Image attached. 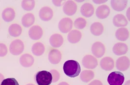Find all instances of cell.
<instances>
[{
  "label": "cell",
  "mask_w": 130,
  "mask_h": 85,
  "mask_svg": "<svg viewBox=\"0 0 130 85\" xmlns=\"http://www.w3.org/2000/svg\"><path fill=\"white\" fill-rule=\"evenodd\" d=\"M63 70L67 76L75 78L80 73L81 68L78 62L71 60L65 62L63 66Z\"/></svg>",
  "instance_id": "cell-1"
},
{
  "label": "cell",
  "mask_w": 130,
  "mask_h": 85,
  "mask_svg": "<svg viewBox=\"0 0 130 85\" xmlns=\"http://www.w3.org/2000/svg\"><path fill=\"white\" fill-rule=\"evenodd\" d=\"M35 80L38 85H50L52 82V76L49 72L40 71L36 74Z\"/></svg>",
  "instance_id": "cell-2"
},
{
  "label": "cell",
  "mask_w": 130,
  "mask_h": 85,
  "mask_svg": "<svg viewBox=\"0 0 130 85\" xmlns=\"http://www.w3.org/2000/svg\"><path fill=\"white\" fill-rule=\"evenodd\" d=\"M124 74L120 72H113L108 75L107 81L110 85H122L124 83Z\"/></svg>",
  "instance_id": "cell-3"
},
{
  "label": "cell",
  "mask_w": 130,
  "mask_h": 85,
  "mask_svg": "<svg viewBox=\"0 0 130 85\" xmlns=\"http://www.w3.org/2000/svg\"><path fill=\"white\" fill-rule=\"evenodd\" d=\"M24 49V46L23 42L19 39H17L12 41L10 44L9 51L12 55H19L23 52Z\"/></svg>",
  "instance_id": "cell-4"
},
{
  "label": "cell",
  "mask_w": 130,
  "mask_h": 85,
  "mask_svg": "<svg viewBox=\"0 0 130 85\" xmlns=\"http://www.w3.org/2000/svg\"><path fill=\"white\" fill-rule=\"evenodd\" d=\"M82 64L83 67L87 69H94L98 65L96 58L91 55H85L83 58Z\"/></svg>",
  "instance_id": "cell-5"
},
{
  "label": "cell",
  "mask_w": 130,
  "mask_h": 85,
  "mask_svg": "<svg viewBox=\"0 0 130 85\" xmlns=\"http://www.w3.org/2000/svg\"><path fill=\"white\" fill-rule=\"evenodd\" d=\"M58 27L62 33H68L71 31L73 27V21L69 18L62 19L59 23Z\"/></svg>",
  "instance_id": "cell-6"
},
{
  "label": "cell",
  "mask_w": 130,
  "mask_h": 85,
  "mask_svg": "<svg viewBox=\"0 0 130 85\" xmlns=\"http://www.w3.org/2000/svg\"><path fill=\"white\" fill-rule=\"evenodd\" d=\"M92 52L95 57L100 58L102 57L105 52L104 45L100 42H96L93 44L92 47Z\"/></svg>",
  "instance_id": "cell-7"
},
{
  "label": "cell",
  "mask_w": 130,
  "mask_h": 85,
  "mask_svg": "<svg viewBox=\"0 0 130 85\" xmlns=\"http://www.w3.org/2000/svg\"><path fill=\"white\" fill-rule=\"evenodd\" d=\"M77 10V5L73 1H66L63 6V12L68 16H72L74 15Z\"/></svg>",
  "instance_id": "cell-8"
},
{
  "label": "cell",
  "mask_w": 130,
  "mask_h": 85,
  "mask_svg": "<svg viewBox=\"0 0 130 85\" xmlns=\"http://www.w3.org/2000/svg\"><path fill=\"white\" fill-rule=\"evenodd\" d=\"M116 66L119 71L124 72L130 67V59L126 56L119 57L116 61Z\"/></svg>",
  "instance_id": "cell-9"
},
{
  "label": "cell",
  "mask_w": 130,
  "mask_h": 85,
  "mask_svg": "<svg viewBox=\"0 0 130 85\" xmlns=\"http://www.w3.org/2000/svg\"><path fill=\"white\" fill-rule=\"evenodd\" d=\"M43 31L41 27L39 25H34L30 29L28 34L30 38L33 40H38L41 38Z\"/></svg>",
  "instance_id": "cell-10"
},
{
  "label": "cell",
  "mask_w": 130,
  "mask_h": 85,
  "mask_svg": "<svg viewBox=\"0 0 130 85\" xmlns=\"http://www.w3.org/2000/svg\"><path fill=\"white\" fill-rule=\"evenodd\" d=\"M53 12L51 8L47 6H45L40 10L39 16L41 20L43 21H48L52 18Z\"/></svg>",
  "instance_id": "cell-11"
},
{
  "label": "cell",
  "mask_w": 130,
  "mask_h": 85,
  "mask_svg": "<svg viewBox=\"0 0 130 85\" xmlns=\"http://www.w3.org/2000/svg\"><path fill=\"white\" fill-rule=\"evenodd\" d=\"M101 68L106 71L112 70L115 67V62L112 58L105 57L103 58L100 62Z\"/></svg>",
  "instance_id": "cell-12"
},
{
  "label": "cell",
  "mask_w": 130,
  "mask_h": 85,
  "mask_svg": "<svg viewBox=\"0 0 130 85\" xmlns=\"http://www.w3.org/2000/svg\"><path fill=\"white\" fill-rule=\"evenodd\" d=\"M128 50V48L127 45L123 42H118L112 48L113 53L118 56L125 54L127 52Z\"/></svg>",
  "instance_id": "cell-13"
},
{
  "label": "cell",
  "mask_w": 130,
  "mask_h": 85,
  "mask_svg": "<svg viewBox=\"0 0 130 85\" xmlns=\"http://www.w3.org/2000/svg\"><path fill=\"white\" fill-rule=\"evenodd\" d=\"M48 59L51 64H58L61 59V53L58 49H52L49 53Z\"/></svg>",
  "instance_id": "cell-14"
},
{
  "label": "cell",
  "mask_w": 130,
  "mask_h": 85,
  "mask_svg": "<svg viewBox=\"0 0 130 85\" xmlns=\"http://www.w3.org/2000/svg\"><path fill=\"white\" fill-rule=\"evenodd\" d=\"M110 9L109 7L107 5H102L99 6L96 10V16L99 19H104L110 15Z\"/></svg>",
  "instance_id": "cell-15"
},
{
  "label": "cell",
  "mask_w": 130,
  "mask_h": 85,
  "mask_svg": "<svg viewBox=\"0 0 130 85\" xmlns=\"http://www.w3.org/2000/svg\"><path fill=\"white\" fill-rule=\"evenodd\" d=\"M80 12L83 16L89 18L94 13V7L90 3H85L80 8Z\"/></svg>",
  "instance_id": "cell-16"
},
{
  "label": "cell",
  "mask_w": 130,
  "mask_h": 85,
  "mask_svg": "<svg viewBox=\"0 0 130 85\" xmlns=\"http://www.w3.org/2000/svg\"><path fill=\"white\" fill-rule=\"evenodd\" d=\"M113 25L116 27H124L128 24V21L123 14H119L115 15L112 19Z\"/></svg>",
  "instance_id": "cell-17"
},
{
  "label": "cell",
  "mask_w": 130,
  "mask_h": 85,
  "mask_svg": "<svg viewBox=\"0 0 130 85\" xmlns=\"http://www.w3.org/2000/svg\"><path fill=\"white\" fill-rule=\"evenodd\" d=\"M34 62V57L29 54L22 55L20 58V63L23 67H31Z\"/></svg>",
  "instance_id": "cell-18"
},
{
  "label": "cell",
  "mask_w": 130,
  "mask_h": 85,
  "mask_svg": "<svg viewBox=\"0 0 130 85\" xmlns=\"http://www.w3.org/2000/svg\"><path fill=\"white\" fill-rule=\"evenodd\" d=\"M49 42L52 47L58 48L63 44V38L59 34H54L50 37Z\"/></svg>",
  "instance_id": "cell-19"
},
{
  "label": "cell",
  "mask_w": 130,
  "mask_h": 85,
  "mask_svg": "<svg viewBox=\"0 0 130 85\" xmlns=\"http://www.w3.org/2000/svg\"><path fill=\"white\" fill-rule=\"evenodd\" d=\"M128 4L127 0L117 1L112 0L111 1V5L112 8L117 11H121L125 9Z\"/></svg>",
  "instance_id": "cell-20"
},
{
  "label": "cell",
  "mask_w": 130,
  "mask_h": 85,
  "mask_svg": "<svg viewBox=\"0 0 130 85\" xmlns=\"http://www.w3.org/2000/svg\"><path fill=\"white\" fill-rule=\"evenodd\" d=\"M82 37V33L79 31L73 30L70 31L68 34L67 39L71 44H76L79 42Z\"/></svg>",
  "instance_id": "cell-21"
},
{
  "label": "cell",
  "mask_w": 130,
  "mask_h": 85,
  "mask_svg": "<svg viewBox=\"0 0 130 85\" xmlns=\"http://www.w3.org/2000/svg\"><path fill=\"white\" fill-rule=\"evenodd\" d=\"M2 18L6 22L12 21L15 17V12L13 9L7 7L2 12Z\"/></svg>",
  "instance_id": "cell-22"
},
{
  "label": "cell",
  "mask_w": 130,
  "mask_h": 85,
  "mask_svg": "<svg viewBox=\"0 0 130 85\" xmlns=\"http://www.w3.org/2000/svg\"><path fill=\"white\" fill-rule=\"evenodd\" d=\"M116 37L117 39L121 41H125L129 36V32L127 29L121 27L116 32Z\"/></svg>",
  "instance_id": "cell-23"
},
{
  "label": "cell",
  "mask_w": 130,
  "mask_h": 85,
  "mask_svg": "<svg viewBox=\"0 0 130 85\" xmlns=\"http://www.w3.org/2000/svg\"><path fill=\"white\" fill-rule=\"evenodd\" d=\"M104 31V27L102 24L99 22H95L90 27V31L92 34L95 36H100Z\"/></svg>",
  "instance_id": "cell-24"
},
{
  "label": "cell",
  "mask_w": 130,
  "mask_h": 85,
  "mask_svg": "<svg viewBox=\"0 0 130 85\" xmlns=\"http://www.w3.org/2000/svg\"><path fill=\"white\" fill-rule=\"evenodd\" d=\"M35 22V17L32 13H28L24 15L22 18V24L25 27H29L33 25Z\"/></svg>",
  "instance_id": "cell-25"
},
{
  "label": "cell",
  "mask_w": 130,
  "mask_h": 85,
  "mask_svg": "<svg viewBox=\"0 0 130 85\" xmlns=\"http://www.w3.org/2000/svg\"><path fill=\"white\" fill-rule=\"evenodd\" d=\"M45 51V47L41 42L35 43L32 47V52L33 54L37 56H41Z\"/></svg>",
  "instance_id": "cell-26"
},
{
  "label": "cell",
  "mask_w": 130,
  "mask_h": 85,
  "mask_svg": "<svg viewBox=\"0 0 130 85\" xmlns=\"http://www.w3.org/2000/svg\"><path fill=\"white\" fill-rule=\"evenodd\" d=\"M8 32L10 36L16 37L19 36L22 34V29L19 24H14L9 26Z\"/></svg>",
  "instance_id": "cell-27"
},
{
  "label": "cell",
  "mask_w": 130,
  "mask_h": 85,
  "mask_svg": "<svg viewBox=\"0 0 130 85\" xmlns=\"http://www.w3.org/2000/svg\"><path fill=\"white\" fill-rule=\"evenodd\" d=\"M94 73L91 70H85L82 72L80 75L81 80L85 83H88L94 78Z\"/></svg>",
  "instance_id": "cell-28"
},
{
  "label": "cell",
  "mask_w": 130,
  "mask_h": 85,
  "mask_svg": "<svg viewBox=\"0 0 130 85\" xmlns=\"http://www.w3.org/2000/svg\"><path fill=\"white\" fill-rule=\"evenodd\" d=\"M35 2L33 0H24L22 2V7L26 11L32 10L35 7Z\"/></svg>",
  "instance_id": "cell-29"
},
{
  "label": "cell",
  "mask_w": 130,
  "mask_h": 85,
  "mask_svg": "<svg viewBox=\"0 0 130 85\" xmlns=\"http://www.w3.org/2000/svg\"><path fill=\"white\" fill-rule=\"evenodd\" d=\"M87 24L86 21L85 19L82 17L77 18L74 23V25L76 28L78 30H82L84 29Z\"/></svg>",
  "instance_id": "cell-30"
},
{
  "label": "cell",
  "mask_w": 130,
  "mask_h": 85,
  "mask_svg": "<svg viewBox=\"0 0 130 85\" xmlns=\"http://www.w3.org/2000/svg\"><path fill=\"white\" fill-rule=\"evenodd\" d=\"M1 85H19L16 79L14 78L5 79L1 83Z\"/></svg>",
  "instance_id": "cell-31"
},
{
  "label": "cell",
  "mask_w": 130,
  "mask_h": 85,
  "mask_svg": "<svg viewBox=\"0 0 130 85\" xmlns=\"http://www.w3.org/2000/svg\"><path fill=\"white\" fill-rule=\"evenodd\" d=\"M51 73L52 76V82L53 83H56L60 78V74L55 69H52L49 72Z\"/></svg>",
  "instance_id": "cell-32"
},
{
  "label": "cell",
  "mask_w": 130,
  "mask_h": 85,
  "mask_svg": "<svg viewBox=\"0 0 130 85\" xmlns=\"http://www.w3.org/2000/svg\"><path fill=\"white\" fill-rule=\"evenodd\" d=\"M7 53V48L6 45L0 43V57H4Z\"/></svg>",
  "instance_id": "cell-33"
},
{
  "label": "cell",
  "mask_w": 130,
  "mask_h": 85,
  "mask_svg": "<svg viewBox=\"0 0 130 85\" xmlns=\"http://www.w3.org/2000/svg\"><path fill=\"white\" fill-rule=\"evenodd\" d=\"M88 85H103V84L101 81L98 80H95L91 82Z\"/></svg>",
  "instance_id": "cell-34"
},
{
  "label": "cell",
  "mask_w": 130,
  "mask_h": 85,
  "mask_svg": "<svg viewBox=\"0 0 130 85\" xmlns=\"http://www.w3.org/2000/svg\"><path fill=\"white\" fill-rule=\"evenodd\" d=\"M54 5L56 6H61V1H53Z\"/></svg>",
  "instance_id": "cell-35"
},
{
  "label": "cell",
  "mask_w": 130,
  "mask_h": 85,
  "mask_svg": "<svg viewBox=\"0 0 130 85\" xmlns=\"http://www.w3.org/2000/svg\"><path fill=\"white\" fill-rule=\"evenodd\" d=\"M4 78H5L4 76L2 74L0 73V85L1 84V83L2 82V81L4 80Z\"/></svg>",
  "instance_id": "cell-36"
},
{
  "label": "cell",
  "mask_w": 130,
  "mask_h": 85,
  "mask_svg": "<svg viewBox=\"0 0 130 85\" xmlns=\"http://www.w3.org/2000/svg\"><path fill=\"white\" fill-rule=\"evenodd\" d=\"M94 2H95V4H102V3H105V2H106L107 1H93Z\"/></svg>",
  "instance_id": "cell-37"
},
{
  "label": "cell",
  "mask_w": 130,
  "mask_h": 85,
  "mask_svg": "<svg viewBox=\"0 0 130 85\" xmlns=\"http://www.w3.org/2000/svg\"><path fill=\"white\" fill-rule=\"evenodd\" d=\"M58 85H69L67 83L65 82H60V83H59Z\"/></svg>",
  "instance_id": "cell-38"
},
{
  "label": "cell",
  "mask_w": 130,
  "mask_h": 85,
  "mask_svg": "<svg viewBox=\"0 0 130 85\" xmlns=\"http://www.w3.org/2000/svg\"><path fill=\"white\" fill-rule=\"evenodd\" d=\"M130 80H128V81H127L125 83V84L124 85H130Z\"/></svg>",
  "instance_id": "cell-39"
},
{
  "label": "cell",
  "mask_w": 130,
  "mask_h": 85,
  "mask_svg": "<svg viewBox=\"0 0 130 85\" xmlns=\"http://www.w3.org/2000/svg\"><path fill=\"white\" fill-rule=\"evenodd\" d=\"M34 85V84H31V83H29V84H27V85Z\"/></svg>",
  "instance_id": "cell-40"
}]
</instances>
